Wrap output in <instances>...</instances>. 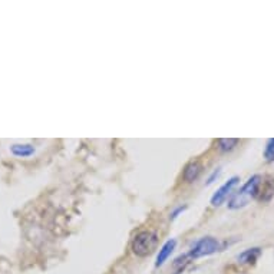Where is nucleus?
Wrapping results in <instances>:
<instances>
[{"label": "nucleus", "mask_w": 274, "mask_h": 274, "mask_svg": "<svg viewBox=\"0 0 274 274\" xmlns=\"http://www.w3.org/2000/svg\"><path fill=\"white\" fill-rule=\"evenodd\" d=\"M263 181V178L259 174L250 177L247 180V183L240 188L239 191H236L231 195V198L228 200V204L227 207L230 210H240V208H244L246 205H248V203L257 198V194H259V188H260V184Z\"/></svg>", "instance_id": "f257e3e1"}, {"label": "nucleus", "mask_w": 274, "mask_h": 274, "mask_svg": "<svg viewBox=\"0 0 274 274\" xmlns=\"http://www.w3.org/2000/svg\"><path fill=\"white\" fill-rule=\"evenodd\" d=\"M158 246V236L154 231H142L136 234L132 241V251L138 257H147L155 251Z\"/></svg>", "instance_id": "f03ea898"}, {"label": "nucleus", "mask_w": 274, "mask_h": 274, "mask_svg": "<svg viewBox=\"0 0 274 274\" xmlns=\"http://www.w3.org/2000/svg\"><path fill=\"white\" fill-rule=\"evenodd\" d=\"M221 250V243L220 240L214 239V237H203L200 239L192 246L190 251H188V256H190L191 260H195V259H201V257H207V256H211V254H216L217 251Z\"/></svg>", "instance_id": "7ed1b4c3"}, {"label": "nucleus", "mask_w": 274, "mask_h": 274, "mask_svg": "<svg viewBox=\"0 0 274 274\" xmlns=\"http://www.w3.org/2000/svg\"><path fill=\"white\" fill-rule=\"evenodd\" d=\"M239 183H240V177L237 175L231 177L227 183L223 184V185L212 194V197H211L210 200L211 205H212V207H220L221 204H224L225 201H227V198L231 195L234 187H236Z\"/></svg>", "instance_id": "20e7f679"}, {"label": "nucleus", "mask_w": 274, "mask_h": 274, "mask_svg": "<svg viewBox=\"0 0 274 274\" xmlns=\"http://www.w3.org/2000/svg\"><path fill=\"white\" fill-rule=\"evenodd\" d=\"M274 197V178L273 177H266L260 184L257 200L260 203H270Z\"/></svg>", "instance_id": "39448f33"}, {"label": "nucleus", "mask_w": 274, "mask_h": 274, "mask_svg": "<svg viewBox=\"0 0 274 274\" xmlns=\"http://www.w3.org/2000/svg\"><path fill=\"white\" fill-rule=\"evenodd\" d=\"M203 172V164L200 161H191L185 165L183 172V178L185 183H194Z\"/></svg>", "instance_id": "423d86ee"}, {"label": "nucleus", "mask_w": 274, "mask_h": 274, "mask_svg": "<svg viewBox=\"0 0 274 274\" xmlns=\"http://www.w3.org/2000/svg\"><path fill=\"white\" fill-rule=\"evenodd\" d=\"M175 247H177V240L175 239H171V240H168V241H165V243H164V246L160 248V253H158V256H156L155 267H161L162 264L168 260L169 256H171V254H172V251L175 250Z\"/></svg>", "instance_id": "0eeeda50"}, {"label": "nucleus", "mask_w": 274, "mask_h": 274, "mask_svg": "<svg viewBox=\"0 0 274 274\" xmlns=\"http://www.w3.org/2000/svg\"><path fill=\"white\" fill-rule=\"evenodd\" d=\"M261 254V248L259 247H253V248H247L243 253L239 256L240 264H246V266H254L256 261L259 260Z\"/></svg>", "instance_id": "6e6552de"}, {"label": "nucleus", "mask_w": 274, "mask_h": 274, "mask_svg": "<svg viewBox=\"0 0 274 274\" xmlns=\"http://www.w3.org/2000/svg\"><path fill=\"white\" fill-rule=\"evenodd\" d=\"M35 147L30 145V144H14L10 147V152L14 156H19V158H26V156H32L35 154Z\"/></svg>", "instance_id": "1a4fd4ad"}, {"label": "nucleus", "mask_w": 274, "mask_h": 274, "mask_svg": "<svg viewBox=\"0 0 274 274\" xmlns=\"http://www.w3.org/2000/svg\"><path fill=\"white\" fill-rule=\"evenodd\" d=\"M191 259L188 253L187 254H181L180 257H177L174 263H172V268H174V274H181L187 267V264L190 263Z\"/></svg>", "instance_id": "9d476101"}, {"label": "nucleus", "mask_w": 274, "mask_h": 274, "mask_svg": "<svg viewBox=\"0 0 274 274\" xmlns=\"http://www.w3.org/2000/svg\"><path fill=\"white\" fill-rule=\"evenodd\" d=\"M218 144V149L221 151V152H230L232 151L234 148L237 147V144H239V140L237 138H220L217 141Z\"/></svg>", "instance_id": "9b49d317"}, {"label": "nucleus", "mask_w": 274, "mask_h": 274, "mask_svg": "<svg viewBox=\"0 0 274 274\" xmlns=\"http://www.w3.org/2000/svg\"><path fill=\"white\" fill-rule=\"evenodd\" d=\"M264 158L267 162H274V138L267 141V145L264 149Z\"/></svg>", "instance_id": "f8f14e48"}, {"label": "nucleus", "mask_w": 274, "mask_h": 274, "mask_svg": "<svg viewBox=\"0 0 274 274\" xmlns=\"http://www.w3.org/2000/svg\"><path fill=\"white\" fill-rule=\"evenodd\" d=\"M185 210H187V205H180V207H177L175 210L171 211V214H169V220H175V218H178L180 217V214H183Z\"/></svg>", "instance_id": "ddd939ff"}, {"label": "nucleus", "mask_w": 274, "mask_h": 274, "mask_svg": "<svg viewBox=\"0 0 274 274\" xmlns=\"http://www.w3.org/2000/svg\"><path fill=\"white\" fill-rule=\"evenodd\" d=\"M220 174H221V168H216L212 172H211V175L208 177V180H207V183H205V185H211L212 183H216L217 181V178L220 177Z\"/></svg>", "instance_id": "4468645a"}]
</instances>
